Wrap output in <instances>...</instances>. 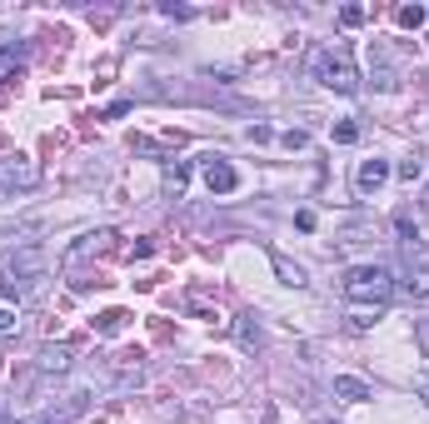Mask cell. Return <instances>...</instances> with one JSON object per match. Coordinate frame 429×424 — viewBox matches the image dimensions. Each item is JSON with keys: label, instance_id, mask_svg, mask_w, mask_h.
Wrapping results in <instances>:
<instances>
[{"label": "cell", "instance_id": "1", "mask_svg": "<svg viewBox=\"0 0 429 424\" xmlns=\"http://www.w3.org/2000/svg\"><path fill=\"white\" fill-rule=\"evenodd\" d=\"M339 290H345L350 305H370V310H379V305L395 294V274H390V265H350L345 280H339Z\"/></svg>", "mask_w": 429, "mask_h": 424}, {"label": "cell", "instance_id": "2", "mask_svg": "<svg viewBox=\"0 0 429 424\" xmlns=\"http://www.w3.org/2000/svg\"><path fill=\"white\" fill-rule=\"evenodd\" d=\"M315 75H319V85H330V90H339V95L359 90V70H355V60H350L345 46L339 50H319L315 55Z\"/></svg>", "mask_w": 429, "mask_h": 424}, {"label": "cell", "instance_id": "3", "mask_svg": "<svg viewBox=\"0 0 429 424\" xmlns=\"http://www.w3.org/2000/svg\"><path fill=\"white\" fill-rule=\"evenodd\" d=\"M35 185H40V165L30 155L20 150L0 155V190H35Z\"/></svg>", "mask_w": 429, "mask_h": 424}, {"label": "cell", "instance_id": "4", "mask_svg": "<svg viewBox=\"0 0 429 424\" xmlns=\"http://www.w3.org/2000/svg\"><path fill=\"white\" fill-rule=\"evenodd\" d=\"M205 185H210V195H235V190H240V170L230 160H220V155H210L205 160Z\"/></svg>", "mask_w": 429, "mask_h": 424}, {"label": "cell", "instance_id": "5", "mask_svg": "<svg viewBox=\"0 0 429 424\" xmlns=\"http://www.w3.org/2000/svg\"><path fill=\"white\" fill-rule=\"evenodd\" d=\"M6 270H10V280H30V274H40V270H46V250H40V245H26V250H15Z\"/></svg>", "mask_w": 429, "mask_h": 424}, {"label": "cell", "instance_id": "6", "mask_svg": "<svg viewBox=\"0 0 429 424\" xmlns=\"http://www.w3.org/2000/svg\"><path fill=\"white\" fill-rule=\"evenodd\" d=\"M390 175H395V170L384 165V160H364V165L355 170V190H359V195H375V190L390 180Z\"/></svg>", "mask_w": 429, "mask_h": 424}, {"label": "cell", "instance_id": "7", "mask_svg": "<svg viewBox=\"0 0 429 424\" xmlns=\"http://www.w3.org/2000/svg\"><path fill=\"white\" fill-rule=\"evenodd\" d=\"M335 394L350 399V405H364V399H370V385H364L359 374H335Z\"/></svg>", "mask_w": 429, "mask_h": 424}, {"label": "cell", "instance_id": "8", "mask_svg": "<svg viewBox=\"0 0 429 424\" xmlns=\"http://www.w3.org/2000/svg\"><path fill=\"white\" fill-rule=\"evenodd\" d=\"M110 240H120L115 230H95V235H85V240L70 250V260H85V254H100V250H110Z\"/></svg>", "mask_w": 429, "mask_h": 424}, {"label": "cell", "instance_id": "9", "mask_svg": "<svg viewBox=\"0 0 429 424\" xmlns=\"http://www.w3.org/2000/svg\"><path fill=\"white\" fill-rule=\"evenodd\" d=\"M270 265H275V274H280V285H295V290H299V285H305V270H299L295 260H285V254H280V250H275V254H270Z\"/></svg>", "mask_w": 429, "mask_h": 424}, {"label": "cell", "instance_id": "10", "mask_svg": "<svg viewBox=\"0 0 429 424\" xmlns=\"http://www.w3.org/2000/svg\"><path fill=\"white\" fill-rule=\"evenodd\" d=\"M20 65H26V46H0V80H15Z\"/></svg>", "mask_w": 429, "mask_h": 424}, {"label": "cell", "instance_id": "11", "mask_svg": "<svg viewBox=\"0 0 429 424\" xmlns=\"http://www.w3.org/2000/svg\"><path fill=\"white\" fill-rule=\"evenodd\" d=\"M125 325H130V314H125V310H105L100 320H95V330H100V334H120Z\"/></svg>", "mask_w": 429, "mask_h": 424}, {"label": "cell", "instance_id": "12", "mask_svg": "<svg viewBox=\"0 0 429 424\" xmlns=\"http://www.w3.org/2000/svg\"><path fill=\"white\" fill-rule=\"evenodd\" d=\"M66 365H70V345H50V350H46V359H40V370H46V374L66 370Z\"/></svg>", "mask_w": 429, "mask_h": 424}, {"label": "cell", "instance_id": "13", "mask_svg": "<svg viewBox=\"0 0 429 424\" xmlns=\"http://www.w3.org/2000/svg\"><path fill=\"white\" fill-rule=\"evenodd\" d=\"M404 294H410V300H429V270H415L410 280H404Z\"/></svg>", "mask_w": 429, "mask_h": 424}, {"label": "cell", "instance_id": "14", "mask_svg": "<svg viewBox=\"0 0 429 424\" xmlns=\"http://www.w3.org/2000/svg\"><path fill=\"white\" fill-rule=\"evenodd\" d=\"M424 20H429V15H424V6H404V10H399V26H404V30H419Z\"/></svg>", "mask_w": 429, "mask_h": 424}, {"label": "cell", "instance_id": "15", "mask_svg": "<svg viewBox=\"0 0 429 424\" xmlns=\"http://www.w3.org/2000/svg\"><path fill=\"white\" fill-rule=\"evenodd\" d=\"M330 135H335V145H355V140H359V125H355V120H339Z\"/></svg>", "mask_w": 429, "mask_h": 424}, {"label": "cell", "instance_id": "16", "mask_svg": "<svg viewBox=\"0 0 429 424\" xmlns=\"http://www.w3.org/2000/svg\"><path fill=\"white\" fill-rule=\"evenodd\" d=\"M395 230H399V240H404V245H410V250L419 245V225H415L410 215H399V220H395Z\"/></svg>", "mask_w": 429, "mask_h": 424}, {"label": "cell", "instance_id": "17", "mask_svg": "<svg viewBox=\"0 0 429 424\" xmlns=\"http://www.w3.org/2000/svg\"><path fill=\"white\" fill-rule=\"evenodd\" d=\"M339 26H345V30L364 26V6H339Z\"/></svg>", "mask_w": 429, "mask_h": 424}, {"label": "cell", "instance_id": "18", "mask_svg": "<svg viewBox=\"0 0 429 424\" xmlns=\"http://www.w3.org/2000/svg\"><path fill=\"white\" fill-rule=\"evenodd\" d=\"M395 175H399V180H404V185H415V180H419V175H424V160H404V165H399V170H395Z\"/></svg>", "mask_w": 429, "mask_h": 424}, {"label": "cell", "instance_id": "19", "mask_svg": "<svg viewBox=\"0 0 429 424\" xmlns=\"http://www.w3.org/2000/svg\"><path fill=\"white\" fill-rule=\"evenodd\" d=\"M165 180H170V185H175V190H180V185L190 180V165H180V160H175V165H170V170H165Z\"/></svg>", "mask_w": 429, "mask_h": 424}, {"label": "cell", "instance_id": "20", "mask_svg": "<svg viewBox=\"0 0 429 424\" xmlns=\"http://www.w3.org/2000/svg\"><path fill=\"white\" fill-rule=\"evenodd\" d=\"M285 145H290V150H305L310 135H305V130H285Z\"/></svg>", "mask_w": 429, "mask_h": 424}, {"label": "cell", "instance_id": "21", "mask_svg": "<svg viewBox=\"0 0 429 424\" xmlns=\"http://www.w3.org/2000/svg\"><path fill=\"white\" fill-rule=\"evenodd\" d=\"M150 254H155V245H150V240H140V245H130V260H150Z\"/></svg>", "mask_w": 429, "mask_h": 424}, {"label": "cell", "instance_id": "22", "mask_svg": "<svg viewBox=\"0 0 429 424\" xmlns=\"http://www.w3.org/2000/svg\"><path fill=\"white\" fill-rule=\"evenodd\" d=\"M6 330H15V310H10V305H0V334H6Z\"/></svg>", "mask_w": 429, "mask_h": 424}, {"label": "cell", "instance_id": "23", "mask_svg": "<svg viewBox=\"0 0 429 424\" xmlns=\"http://www.w3.org/2000/svg\"><path fill=\"white\" fill-rule=\"evenodd\" d=\"M240 334H245V345H250V350H260V325H245Z\"/></svg>", "mask_w": 429, "mask_h": 424}, {"label": "cell", "instance_id": "24", "mask_svg": "<svg viewBox=\"0 0 429 424\" xmlns=\"http://www.w3.org/2000/svg\"><path fill=\"white\" fill-rule=\"evenodd\" d=\"M250 140H255V145H265V140H275V130H270V125H255Z\"/></svg>", "mask_w": 429, "mask_h": 424}, {"label": "cell", "instance_id": "25", "mask_svg": "<svg viewBox=\"0 0 429 424\" xmlns=\"http://www.w3.org/2000/svg\"><path fill=\"white\" fill-rule=\"evenodd\" d=\"M415 394H419L424 405H429V374H419V379H415Z\"/></svg>", "mask_w": 429, "mask_h": 424}, {"label": "cell", "instance_id": "26", "mask_svg": "<svg viewBox=\"0 0 429 424\" xmlns=\"http://www.w3.org/2000/svg\"><path fill=\"white\" fill-rule=\"evenodd\" d=\"M424 205H429V185H424Z\"/></svg>", "mask_w": 429, "mask_h": 424}]
</instances>
